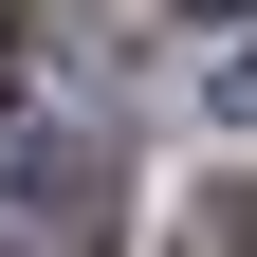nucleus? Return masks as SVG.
Listing matches in <instances>:
<instances>
[{
  "label": "nucleus",
  "mask_w": 257,
  "mask_h": 257,
  "mask_svg": "<svg viewBox=\"0 0 257 257\" xmlns=\"http://www.w3.org/2000/svg\"><path fill=\"white\" fill-rule=\"evenodd\" d=\"M0 257H110V147L92 128H19L0 147Z\"/></svg>",
  "instance_id": "obj_1"
},
{
  "label": "nucleus",
  "mask_w": 257,
  "mask_h": 257,
  "mask_svg": "<svg viewBox=\"0 0 257 257\" xmlns=\"http://www.w3.org/2000/svg\"><path fill=\"white\" fill-rule=\"evenodd\" d=\"M184 257H257V184H239V202H220V239H184Z\"/></svg>",
  "instance_id": "obj_2"
},
{
  "label": "nucleus",
  "mask_w": 257,
  "mask_h": 257,
  "mask_svg": "<svg viewBox=\"0 0 257 257\" xmlns=\"http://www.w3.org/2000/svg\"><path fill=\"white\" fill-rule=\"evenodd\" d=\"M0 19H19V0H0Z\"/></svg>",
  "instance_id": "obj_3"
},
{
  "label": "nucleus",
  "mask_w": 257,
  "mask_h": 257,
  "mask_svg": "<svg viewBox=\"0 0 257 257\" xmlns=\"http://www.w3.org/2000/svg\"><path fill=\"white\" fill-rule=\"evenodd\" d=\"M220 19H239V0H220Z\"/></svg>",
  "instance_id": "obj_4"
}]
</instances>
